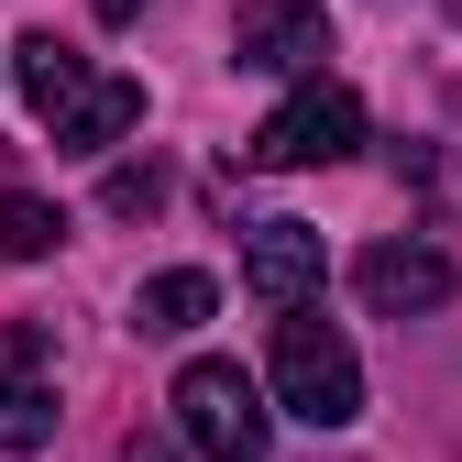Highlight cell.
Returning a JSON list of instances; mask_svg holds the SVG:
<instances>
[{
  "instance_id": "cell-1",
  "label": "cell",
  "mask_w": 462,
  "mask_h": 462,
  "mask_svg": "<svg viewBox=\"0 0 462 462\" xmlns=\"http://www.w3.org/2000/svg\"><path fill=\"white\" fill-rule=\"evenodd\" d=\"M12 88L33 99V122L55 133V154H110V143L143 122V88L133 78H99L67 33H23L12 44Z\"/></svg>"
},
{
  "instance_id": "cell-2",
  "label": "cell",
  "mask_w": 462,
  "mask_h": 462,
  "mask_svg": "<svg viewBox=\"0 0 462 462\" xmlns=\"http://www.w3.org/2000/svg\"><path fill=\"white\" fill-rule=\"evenodd\" d=\"M275 408L309 419V430H353L364 419V364H353V341H341L319 309L275 319Z\"/></svg>"
},
{
  "instance_id": "cell-3",
  "label": "cell",
  "mask_w": 462,
  "mask_h": 462,
  "mask_svg": "<svg viewBox=\"0 0 462 462\" xmlns=\"http://www.w3.org/2000/svg\"><path fill=\"white\" fill-rule=\"evenodd\" d=\"M177 440L199 451V462H264V440H275V408H264V385L243 374V364H220V353H199L188 374H177Z\"/></svg>"
},
{
  "instance_id": "cell-4",
  "label": "cell",
  "mask_w": 462,
  "mask_h": 462,
  "mask_svg": "<svg viewBox=\"0 0 462 462\" xmlns=\"http://www.w3.org/2000/svg\"><path fill=\"white\" fill-rule=\"evenodd\" d=\"M353 143H364V99L341 88V78H309V88H286L264 122H254L243 165H264V177H298V165H341Z\"/></svg>"
},
{
  "instance_id": "cell-5",
  "label": "cell",
  "mask_w": 462,
  "mask_h": 462,
  "mask_svg": "<svg viewBox=\"0 0 462 462\" xmlns=\"http://www.w3.org/2000/svg\"><path fill=\"white\" fill-rule=\"evenodd\" d=\"M319 55H330V12H319V0H243V12H231V67L309 88Z\"/></svg>"
},
{
  "instance_id": "cell-6",
  "label": "cell",
  "mask_w": 462,
  "mask_h": 462,
  "mask_svg": "<svg viewBox=\"0 0 462 462\" xmlns=\"http://www.w3.org/2000/svg\"><path fill=\"white\" fill-rule=\"evenodd\" d=\"M353 298H364L374 319H430V309L462 298V275H451L440 243H364V254H353Z\"/></svg>"
},
{
  "instance_id": "cell-7",
  "label": "cell",
  "mask_w": 462,
  "mask_h": 462,
  "mask_svg": "<svg viewBox=\"0 0 462 462\" xmlns=\"http://www.w3.org/2000/svg\"><path fill=\"white\" fill-rule=\"evenodd\" d=\"M243 286L275 309V319H298L319 309V231L309 220H254V254H243Z\"/></svg>"
},
{
  "instance_id": "cell-8",
  "label": "cell",
  "mask_w": 462,
  "mask_h": 462,
  "mask_svg": "<svg viewBox=\"0 0 462 462\" xmlns=\"http://www.w3.org/2000/svg\"><path fill=\"white\" fill-rule=\"evenodd\" d=\"M209 309H220V286H209L199 264H165V275L133 286V330H143V341H177V330H199Z\"/></svg>"
},
{
  "instance_id": "cell-9",
  "label": "cell",
  "mask_w": 462,
  "mask_h": 462,
  "mask_svg": "<svg viewBox=\"0 0 462 462\" xmlns=\"http://www.w3.org/2000/svg\"><path fill=\"white\" fill-rule=\"evenodd\" d=\"M55 440V385L44 374H0V462H23Z\"/></svg>"
},
{
  "instance_id": "cell-10",
  "label": "cell",
  "mask_w": 462,
  "mask_h": 462,
  "mask_svg": "<svg viewBox=\"0 0 462 462\" xmlns=\"http://www.w3.org/2000/svg\"><path fill=\"white\" fill-rule=\"evenodd\" d=\"M67 243V209L55 199H0V264H44Z\"/></svg>"
},
{
  "instance_id": "cell-11",
  "label": "cell",
  "mask_w": 462,
  "mask_h": 462,
  "mask_svg": "<svg viewBox=\"0 0 462 462\" xmlns=\"http://www.w3.org/2000/svg\"><path fill=\"white\" fill-rule=\"evenodd\" d=\"M154 199H165V165H154V154H143V165H110V188H99V209H110V220H143Z\"/></svg>"
},
{
  "instance_id": "cell-12",
  "label": "cell",
  "mask_w": 462,
  "mask_h": 462,
  "mask_svg": "<svg viewBox=\"0 0 462 462\" xmlns=\"http://www.w3.org/2000/svg\"><path fill=\"white\" fill-rule=\"evenodd\" d=\"M0 374H44V330H33V319L0 330Z\"/></svg>"
},
{
  "instance_id": "cell-13",
  "label": "cell",
  "mask_w": 462,
  "mask_h": 462,
  "mask_svg": "<svg viewBox=\"0 0 462 462\" xmlns=\"http://www.w3.org/2000/svg\"><path fill=\"white\" fill-rule=\"evenodd\" d=\"M110 462H177V451H165V440H143V430H133V440H122V451H110Z\"/></svg>"
},
{
  "instance_id": "cell-14",
  "label": "cell",
  "mask_w": 462,
  "mask_h": 462,
  "mask_svg": "<svg viewBox=\"0 0 462 462\" xmlns=\"http://www.w3.org/2000/svg\"><path fill=\"white\" fill-rule=\"evenodd\" d=\"M88 12H99V23H133V12H143V0H88Z\"/></svg>"
},
{
  "instance_id": "cell-15",
  "label": "cell",
  "mask_w": 462,
  "mask_h": 462,
  "mask_svg": "<svg viewBox=\"0 0 462 462\" xmlns=\"http://www.w3.org/2000/svg\"><path fill=\"white\" fill-rule=\"evenodd\" d=\"M0 78H12V55H0Z\"/></svg>"
}]
</instances>
